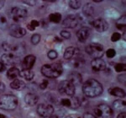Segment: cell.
<instances>
[{
  "label": "cell",
  "instance_id": "cell-1",
  "mask_svg": "<svg viewBox=\"0 0 126 118\" xmlns=\"http://www.w3.org/2000/svg\"><path fill=\"white\" fill-rule=\"evenodd\" d=\"M82 91L86 96L94 98L103 93V86L96 79H90L84 83L82 86Z\"/></svg>",
  "mask_w": 126,
  "mask_h": 118
},
{
  "label": "cell",
  "instance_id": "cell-2",
  "mask_svg": "<svg viewBox=\"0 0 126 118\" xmlns=\"http://www.w3.org/2000/svg\"><path fill=\"white\" fill-rule=\"evenodd\" d=\"M63 68L61 63L46 64L41 68V74L49 79L58 78L62 74Z\"/></svg>",
  "mask_w": 126,
  "mask_h": 118
},
{
  "label": "cell",
  "instance_id": "cell-3",
  "mask_svg": "<svg viewBox=\"0 0 126 118\" xmlns=\"http://www.w3.org/2000/svg\"><path fill=\"white\" fill-rule=\"evenodd\" d=\"M18 98L14 95H4L0 97V109L13 111L18 106Z\"/></svg>",
  "mask_w": 126,
  "mask_h": 118
},
{
  "label": "cell",
  "instance_id": "cell-4",
  "mask_svg": "<svg viewBox=\"0 0 126 118\" xmlns=\"http://www.w3.org/2000/svg\"><path fill=\"white\" fill-rule=\"evenodd\" d=\"M94 114L97 118H113V110L110 106L108 105H97L94 108Z\"/></svg>",
  "mask_w": 126,
  "mask_h": 118
},
{
  "label": "cell",
  "instance_id": "cell-5",
  "mask_svg": "<svg viewBox=\"0 0 126 118\" xmlns=\"http://www.w3.org/2000/svg\"><path fill=\"white\" fill-rule=\"evenodd\" d=\"M86 52L87 54L94 58H101L104 53L103 46L98 43H92L86 46Z\"/></svg>",
  "mask_w": 126,
  "mask_h": 118
},
{
  "label": "cell",
  "instance_id": "cell-6",
  "mask_svg": "<svg viewBox=\"0 0 126 118\" xmlns=\"http://www.w3.org/2000/svg\"><path fill=\"white\" fill-rule=\"evenodd\" d=\"M58 90L62 95H66L69 96H73L75 94V85L68 80L62 81L58 86Z\"/></svg>",
  "mask_w": 126,
  "mask_h": 118
},
{
  "label": "cell",
  "instance_id": "cell-7",
  "mask_svg": "<svg viewBox=\"0 0 126 118\" xmlns=\"http://www.w3.org/2000/svg\"><path fill=\"white\" fill-rule=\"evenodd\" d=\"M27 11L26 9H22V8L15 7L10 11V15H11L12 20L15 22H22L27 18Z\"/></svg>",
  "mask_w": 126,
  "mask_h": 118
},
{
  "label": "cell",
  "instance_id": "cell-8",
  "mask_svg": "<svg viewBox=\"0 0 126 118\" xmlns=\"http://www.w3.org/2000/svg\"><path fill=\"white\" fill-rule=\"evenodd\" d=\"M1 61L5 66H15L19 62V58L12 52H7L2 55Z\"/></svg>",
  "mask_w": 126,
  "mask_h": 118
},
{
  "label": "cell",
  "instance_id": "cell-9",
  "mask_svg": "<svg viewBox=\"0 0 126 118\" xmlns=\"http://www.w3.org/2000/svg\"><path fill=\"white\" fill-rule=\"evenodd\" d=\"M54 112V107L51 105L40 104L37 107V113L42 117H50Z\"/></svg>",
  "mask_w": 126,
  "mask_h": 118
},
{
  "label": "cell",
  "instance_id": "cell-10",
  "mask_svg": "<svg viewBox=\"0 0 126 118\" xmlns=\"http://www.w3.org/2000/svg\"><path fill=\"white\" fill-rule=\"evenodd\" d=\"M93 27L97 30V31L98 32H103V31H106L109 28V24L105 20L103 19H97L95 20L94 21L92 22V24Z\"/></svg>",
  "mask_w": 126,
  "mask_h": 118
},
{
  "label": "cell",
  "instance_id": "cell-11",
  "mask_svg": "<svg viewBox=\"0 0 126 118\" xmlns=\"http://www.w3.org/2000/svg\"><path fill=\"white\" fill-rule=\"evenodd\" d=\"M10 35L14 37L21 38L26 35V30L18 25H13L10 28Z\"/></svg>",
  "mask_w": 126,
  "mask_h": 118
},
{
  "label": "cell",
  "instance_id": "cell-12",
  "mask_svg": "<svg viewBox=\"0 0 126 118\" xmlns=\"http://www.w3.org/2000/svg\"><path fill=\"white\" fill-rule=\"evenodd\" d=\"M78 25V18L75 15H68L62 22V25L66 28H75Z\"/></svg>",
  "mask_w": 126,
  "mask_h": 118
},
{
  "label": "cell",
  "instance_id": "cell-13",
  "mask_svg": "<svg viewBox=\"0 0 126 118\" xmlns=\"http://www.w3.org/2000/svg\"><path fill=\"white\" fill-rule=\"evenodd\" d=\"M79 51L80 50H79L78 48L74 47V46H70V47H67L66 49L63 57H64V58L66 59V60H71V59L76 58H78L79 55V52H80Z\"/></svg>",
  "mask_w": 126,
  "mask_h": 118
},
{
  "label": "cell",
  "instance_id": "cell-14",
  "mask_svg": "<svg viewBox=\"0 0 126 118\" xmlns=\"http://www.w3.org/2000/svg\"><path fill=\"white\" fill-rule=\"evenodd\" d=\"M91 66H92L93 70L98 72V71H103L106 68V62L102 58H93L91 62Z\"/></svg>",
  "mask_w": 126,
  "mask_h": 118
},
{
  "label": "cell",
  "instance_id": "cell-15",
  "mask_svg": "<svg viewBox=\"0 0 126 118\" xmlns=\"http://www.w3.org/2000/svg\"><path fill=\"white\" fill-rule=\"evenodd\" d=\"M91 33V30L89 28L87 27H82L78 30V32L77 33V36L79 41L81 42H85L87 40V38L89 37Z\"/></svg>",
  "mask_w": 126,
  "mask_h": 118
},
{
  "label": "cell",
  "instance_id": "cell-16",
  "mask_svg": "<svg viewBox=\"0 0 126 118\" xmlns=\"http://www.w3.org/2000/svg\"><path fill=\"white\" fill-rule=\"evenodd\" d=\"M36 58L34 55H28L24 58L23 62H22V67L23 69H31L33 68L34 62H35Z\"/></svg>",
  "mask_w": 126,
  "mask_h": 118
},
{
  "label": "cell",
  "instance_id": "cell-17",
  "mask_svg": "<svg viewBox=\"0 0 126 118\" xmlns=\"http://www.w3.org/2000/svg\"><path fill=\"white\" fill-rule=\"evenodd\" d=\"M24 101L30 106H34L39 101V96L35 94H27L24 97Z\"/></svg>",
  "mask_w": 126,
  "mask_h": 118
},
{
  "label": "cell",
  "instance_id": "cell-18",
  "mask_svg": "<svg viewBox=\"0 0 126 118\" xmlns=\"http://www.w3.org/2000/svg\"><path fill=\"white\" fill-rule=\"evenodd\" d=\"M26 84L24 81L20 80V79H14L13 81L10 84V87H11L13 89H17V90H22L25 88Z\"/></svg>",
  "mask_w": 126,
  "mask_h": 118
},
{
  "label": "cell",
  "instance_id": "cell-19",
  "mask_svg": "<svg viewBox=\"0 0 126 118\" xmlns=\"http://www.w3.org/2000/svg\"><path fill=\"white\" fill-rule=\"evenodd\" d=\"M68 81L72 82L73 84L76 86L77 84H80L82 82V76H81L80 74L78 73H72L71 74H69L68 76Z\"/></svg>",
  "mask_w": 126,
  "mask_h": 118
},
{
  "label": "cell",
  "instance_id": "cell-20",
  "mask_svg": "<svg viewBox=\"0 0 126 118\" xmlns=\"http://www.w3.org/2000/svg\"><path fill=\"white\" fill-rule=\"evenodd\" d=\"M109 93H110V95H113V96L119 97V98L125 97V92L124 91V89L119 88V87H114L113 89H109Z\"/></svg>",
  "mask_w": 126,
  "mask_h": 118
},
{
  "label": "cell",
  "instance_id": "cell-21",
  "mask_svg": "<svg viewBox=\"0 0 126 118\" xmlns=\"http://www.w3.org/2000/svg\"><path fill=\"white\" fill-rule=\"evenodd\" d=\"M19 75L22 77V78H24V79L30 81V80H32V79H33L34 74L30 69H23V70L19 72Z\"/></svg>",
  "mask_w": 126,
  "mask_h": 118
},
{
  "label": "cell",
  "instance_id": "cell-22",
  "mask_svg": "<svg viewBox=\"0 0 126 118\" xmlns=\"http://www.w3.org/2000/svg\"><path fill=\"white\" fill-rule=\"evenodd\" d=\"M19 75V68H15V67H12L7 72V77L9 79H15Z\"/></svg>",
  "mask_w": 126,
  "mask_h": 118
},
{
  "label": "cell",
  "instance_id": "cell-23",
  "mask_svg": "<svg viewBox=\"0 0 126 118\" xmlns=\"http://www.w3.org/2000/svg\"><path fill=\"white\" fill-rule=\"evenodd\" d=\"M113 106L114 109L122 111V112H123L124 110L125 109V101H124L123 99H116L113 101Z\"/></svg>",
  "mask_w": 126,
  "mask_h": 118
},
{
  "label": "cell",
  "instance_id": "cell-24",
  "mask_svg": "<svg viewBox=\"0 0 126 118\" xmlns=\"http://www.w3.org/2000/svg\"><path fill=\"white\" fill-rule=\"evenodd\" d=\"M83 13L87 16H93L94 14V7L91 4V3H87V4L83 8Z\"/></svg>",
  "mask_w": 126,
  "mask_h": 118
},
{
  "label": "cell",
  "instance_id": "cell-25",
  "mask_svg": "<svg viewBox=\"0 0 126 118\" xmlns=\"http://www.w3.org/2000/svg\"><path fill=\"white\" fill-rule=\"evenodd\" d=\"M49 19H50V20L51 22L57 24V23H59V22L61 21V20H62V15H61L60 13L50 14V15H49Z\"/></svg>",
  "mask_w": 126,
  "mask_h": 118
},
{
  "label": "cell",
  "instance_id": "cell-26",
  "mask_svg": "<svg viewBox=\"0 0 126 118\" xmlns=\"http://www.w3.org/2000/svg\"><path fill=\"white\" fill-rule=\"evenodd\" d=\"M40 25V23L37 21V20H32L31 22L29 24V25H27V28L29 29L30 30H31V31H33V30H35L36 27H38V26Z\"/></svg>",
  "mask_w": 126,
  "mask_h": 118
},
{
  "label": "cell",
  "instance_id": "cell-27",
  "mask_svg": "<svg viewBox=\"0 0 126 118\" xmlns=\"http://www.w3.org/2000/svg\"><path fill=\"white\" fill-rule=\"evenodd\" d=\"M69 5L73 9H78L81 7V2L77 1V0H72V1L69 2Z\"/></svg>",
  "mask_w": 126,
  "mask_h": 118
},
{
  "label": "cell",
  "instance_id": "cell-28",
  "mask_svg": "<svg viewBox=\"0 0 126 118\" xmlns=\"http://www.w3.org/2000/svg\"><path fill=\"white\" fill-rule=\"evenodd\" d=\"M40 35L39 34H34L31 36V39H30V41L33 45H37L40 42Z\"/></svg>",
  "mask_w": 126,
  "mask_h": 118
},
{
  "label": "cell",
  "instance_id": "cell-29",
  "mask_svg": "<svg viewBox=\"0 0 126 118\" xmlns=\"http://www.w3.org/2000/svg\"><path fill=\"white\" fill-rule=\"evenodd\" d=\"M71 102H72V105H71V107L73 109H76L79 106V99L78 97H72V99H71Z\"/></svg>",
  "mask_w": 126,
  "mask_h": 118
},
{
  "label": "cell",
  "instance_id": "cell-30",
  "mask_svg": "<svg viewBox=\"0 0 126 118\" xmlns=\"http://www.w3.org/2000/svg\"><path fill=\"white\" fill-rule=\"evenodd\" d=\"M7 19H6V17L3 15H2V14H0V27L1 28H3L5 27L6 25H7Z\"/></svg>",
  "mask_w": 126,
  "mask_h": 118
},
{
  "label": "cell",
  "instance_id": "cell-31",
  "mask_svg": "<svg viewBox=\"0 0 126 118\" xmlns=\"http://www.w3.org/2000/svg\"><path fill=\"white\" fill-rule=\"evenodd\" d=\"M114 69L115 71L118 73H121L123 71L125 70V65L124 63H118L114 66Z\"/></svg>",
  "mask_w": 126,
  "mask_h": 118
},
{
  "label": "cell",
  "instance_id": "cell-32",
  "mask_svg": "<svg viewBox=\"0 0 126 118\" xmlns=\"http://www.w3.org/2000/svg\"><path fill=\"white\" fill-rule=\"evenodd\" d=\"M47 56H48V58H50V59H51V60H54V59H56V58H57L58 53H57V52H56V51L50 50V52H49L48 53H47Z\"/></svg>",
  "mask_w": 126,
  "mask_h": 118
},
{
  "label": "cell",
  "instance_id": "cell-33",
  "mask_svg": "<svg viewBox=\"0 0 126 118\" xmlns=\"http://www.w3.org/2000/svg\"><path fill=\"white\" fill-rule=\"evenodd\" d=\"M61 105H62L63 106H66V107H71L72 102H71L70 99H62L61 100Z\"/></svg>",
  "mask_w": 126,
  "mask_h": 118
},
{
  "label": "cell",
  "instance_id": "cell-34",
  "mask_svg": "<svg viewBox=\"0 0 126 118\" xmlns=\"http://www.w3.org/2000/svg\"><path fill=\"white\" fill-rule=\"evenodd\" d=\"M115 55H116V52H115L114 49H109L106 52V56L108 57L109 58H113L115 57Z\"/></svg>",
  "mask_w": 126,
  "mask_h": 118
},
{
  "label": "cell",
  "instance_id": "cell-35",
  "mask_svg": "<svg viewBox=\"0 0 126 118\" xmlns=\"http://www.w3.org/2000/svg\"><path fill=\"white\" fill-rule=\"evenodd\" d=\"M120 38H121V35L119 33H118V32H114L111 36V40L115 42V41H118L119 40H120Z\"/></svg>",
  "mask_w": 126,
  "mask_h": 118
},
{
  "label": "cell",
  "instance_id": "cell-36",
  "mask_svg": "<svg viewBox=\"0 0 126 118\" xmlns=\"http://www.w3.org/2000/svg\"><path fill=\"white\" fill-rule=\"evenodd\" d=\"M61 36L62 38H65V39H70L71 33L69 31H66V30H62V31H61Z\"/></svg>",
  "mask_w": 126,
  "mask_h": 118
},
{
  "label": "cell",
  "instance_id": "cell-37",
  "mask_svg": "<svg viewBox=\"0 0 126 118\" xmlns=\"http://www.w3.org/2000/svg\"><path fill=\"white\" fill-rule=\"evenodd\" d=\"M47 86H48V81L46 80V79H44V80L42 81V82L40 83V88L41 89H46V88H47Z\"/></svg>",
  "mask_w": 126,
  "mask_h": 118
},
{
  "label": "cell",
  "instance_id": "cell-38",
  "mask_svg": "<svg viewBox=\"0 0 126 118\" xmlns=\"http://www.w3.org/2000/svg\"><path fill=\"white\" fill-rule=\"evenodd\" d=\"M117 28L119 29L122 31H125V24H117Z\"/></svg>",
  "mask_w": 126,
  "mask_h": 118
},
{
  "label": "cell",
  "instance_id": "cell-39",
  "mask_svg": "<svg viewBox=\"0 0 126 118\" xmlns=\"http://www.w3.org/2000/svg\"><path fill=\"white\" fill-rule=\"evenodd\" d=\"M83 117L84 118H97L94 115H93V114H91V113H85Z\"/></svg>",
  "mask_w": 126,
  "mask_h": 118
},
{
  "label": "cell",
  "instance_id": "cell-40",
  "mask_svg": "<svg viewBox=\"0 0 126 118\" xmlns=\"http://www.w3.org/2000/svg\"><path fill=\"white\" fill-rule=\"evenodd\" d=\"M5 90V85L3 83L0 82V95H1L2 93H3V91Z\"/></svg>",
  "mask_w": 126,
  "mask_h": 118
},
{
  "label": "cell",
  "instance_id": "cell-41",
  "mask_svg": "<svg viewBox=\"0 0 126 118\" xmlns=\"http://www.w3.org/2000/svg\"><path fill=\"white\" fill-rule=\"evenodd\" d=\"M5 68H6V66H5V65L3 64L2 62H0V73L3 72V71L5 70Z\"/></svg>",
  "mask_w": 126,
  "mask_h": 118
},
{
  "label": "cell",
  "instance_id": "cell-42",
  "mask_svg": "<svg viewBox=\"0 0 126 118\" xmlns=\"http://www.w3.org/2000/svg\"><path fill=\"white\" fill-rule=\"evenodd\" d=\"M23 3H26V4L28 5H34V3H35V1H27V0H25V1H23Z\"/></svg>",
  "mask_w": 126,
  "mask_h": 118
},
{
  "label": "cell",
  "instance_id": "cell-43",
  "mask_svg": "<svg viewBox=\"0 0 126 118\" xmlns=\"http://www.w3.org/2000/svg\"><path fill=\"white\" fill-rule=\"evenodd\" d=\"M117 118H126V114L125 112H121V113H119V115H118V117Z\"/></svg>",
  "mask_w": 126,
  "mask_h": 118
},
{
  "label": "cell",
  "instance_id": "cell-44",
  "mask_svg": "<svg viewBox=\"0 0 126 118\" xmlns=\"http://www.w3.org/2000/svg\"><path fill=\"white\" fill-rule=\"evenodd\" d=\"M4 4H5V2L3 1V0H0V9L4 6Z\"/></svg>",
  "mask_w": 126,
  "mask_h": 118
},
{
  "label": "cell",
  "instance_id": "cell-45",
  "mask_svg": "<svg viewBox=\"0 0 126 118\" xmlns=\"http://www.w3.org/2000/svg\"><path fill=\"white\" fill-rule=\"evenodd\" d=\"M0 118H6V117L4 115H3V114L0 113Z\"/></svg>",
  "mask_w": 126,
  "mask_h": 118
},
{
  "label": "cell",
  "instance_id": "cell-46",
  "mask_svg": "<svg viewBox=\"0 0 126 118\" xmlns=\"http://www.w3.org/2000/svg\"><path fill=\"white\" fill-rule=\"evenodd\" d=\"M49 118H58V117H56V116H53V115H52V116H50V117H49Z\"/></svg>",
  "mask_w": 126,
  "mask_h": 118
},
{
  "label": "cell",
  "instance_id": "cell-47",
  "mask_svg": "<svg viewBox=\"0 0 126 118\" xmlns=\"http://www.w3.org/2000/svg\"><path fill=\"white\" fill-rule=\"evenodd\" d=\"M93 2H95V3H100V2H102L101 0H94Z\"/></svg>",
  "mask_w": 126,
  "mask_h": 118
},
{
  "label": "cell",
  "instance_id": "cell-48",
  "mask_svg": "<svg viewBox=\"0 0 126 118\" xmlns=\"http://www.w3.org/2000/svg\"><path fill=\"white\" fill-rule=\"evenodd\" d=\"M65 118H72V117H70V116H67V117H66Z\"/></svg>",
  "mask_w": 126,
  "mask_h": 118
}]
</instances>
